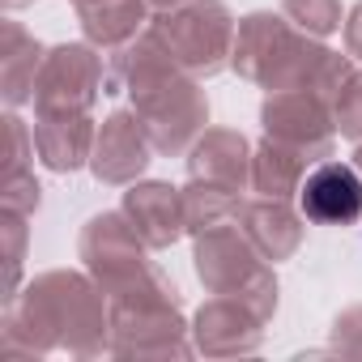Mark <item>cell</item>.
Listing matches in <instances>:
<instances>
[{
	"label": "cell",
	"instance_id": "e0dca14e",
	"mask_svg": "<svg viewBox=\"0 0 362 362\" xmlns=\"http://www.w3.org/2000/svg\"><path fill=\"white\" fill-rule=\"evenodd\" d=\"M94 136H98V119L90 111L35 115V149H39V162L52 175H73V170L90 166Z\"/></svg>",
	"mask_w": 362,
	"mask_h": 362
},
{
	"label": "cell",
	"instance_id": "8fae6325",
	"mask_svg": "<svg viewBox=\"0 0 362 362\" xmlns=\"http://www.w3.org/2000/svg\"><path fill=\"white\" fill-rule=\"evenodd\" d=\"M264 320L235 294H214L192 315V345L205 358H243L264 345Z\"/></svg>",
	"mask_w": 362,
	"mask_h": 362
},
{
	"label": "cell",
	"instance_id": "44dd1931",
	"mask_svg": "<svg viewBox=\"0 0 362 362\" xmlns=\"http://www.w3.org/2000/svg\"><path fill=\"white\" fill-rule=\"evenodd\" d=\"M239 201L243 192L235 188H222V184H205V179H188L184 184V222H188V235H205L222 222H235L239 214Z\"/></svg>",
	"mask_w": 362,
	"mask_h": 362
},
{
	"label": "cell",
	"instance_id": "f1b7e54d",
	"mask_svg": "<svg viewBox=\"0 0 362 362\" xmlns=\"http://www.w3.org/2000/svg\"><path fill=\"white\" fill-rule=\"evenodd\" d=\"M345 52L354 56V60H362V0H358V5L345 13Z\"/></svg>",
	"mask_w": 362,
	"mask_h": 362
},
{
	"label": "cell",
	"instance_id": "f546056e",
	"mask_svg": "<svg viewBox=\"0 0 362 362\" xmlns=\"http://www.w3.org/2000/svg\"><path fill=\"white\" fill-rule=\"evenodd\" d=\"M0 5H5V13H18V9H30L35 0H0Z\"/></svg>",
	"mask_w": 362,
	"mask_h": 362
},
{
	"label": "cell",
	"instance_id": "2e32d148",
	"mask_svg": "<svg viewBox=\"0 0 362 362\" xmlns=\"http://www.w3.org/2000/svg\"><path fill=\"white\" fill-rule=\"evenodd\" d=\"M170 73H184V69L175 64V56L162 43V35L153 30V22L136 39L107 52V94H128L132 98V94L149 90L153 81H162Z\"/></svg>",
	"mask_w": 362,
	"mask_h": 362
},
{
	"label": "cell",
	"instance_id": "5b68a950",
	"mask_svg": "<svg viewBox=\"0 0 362 362\" xmlns=\"http://www.w3.org/2000/svg\"><path fill=\"white\" fill-rule=\"evenodd\" d=\"M149 252H153V247L136 235V226L128 222L124 209H103V214H94V218L81 226V235H77V260H81V269L107 290V298L119 294V290H128L136 277H145V273L153 269Z\"/></svg>",
	"mask_w": 362,
	"mask_h": 362
},
{
	"label": "cell",
	"instance_id": "7a4b0ae2",
	"mask_svg": "<svg viewBox=\"0 0 362 362\" xmlns=\"http://www.w3.org/2000/svg\"><path fill=\"white\" fill-rule=\"evenodd\" d=\"M328 60H332V47H324V39L298 30L281 9L277 13L256 9V13L239 18L230 69L260 90H294V86L320 90Z\"/></svg>",
	"mask_w": 362,
	"mask_h": 362
},
{
	"label": "cell",
	"instance_id": "8992f818",
	"mask_svg": "<svg viewBox=\"0 0 362 362\" xmlns=\"http://www.w3.org/2000/svg\"><path fill=\"white\" fill-rule=\"evenodd\" d=\"M98 94H107V60L90 39L47 47V60L35 86V115L94 111Z\"/></svg>",
	"mask_w": 362,
	"mask_h": 362
},
{
	"label": "cell",
	"instance_id": "4316f807",
	"mask_svg": "<svg viewBox=\"0 0 362 362\" xmlns=\"http://www.w3.org/2000/svg\"><path fill=\"white\" fill-rule=\"evenodd\" d=\"M328 345L332 354H345V358H362V303L358 307H345L332 328H328Z\"/></svg>",
	"mask_w": 362,
	"mask_h": 362
},
{
	"label": "cell",
	"instance_id": "9c48e42d",
	"mask_svg": "<svg viewBox=\"0 0 362 362\" xmlns=\"http://www.w3.org/2000/svg\"><path fill=\"white\" fill-rule=\"evenodd\" d=\"M269 260L256 252V243L243 235L239 222H222L205 235L192 239V269H197V281L209 290V294H235L243 290Z\"/></svg>",
	"mask_w": 362,
	"mask_h": 362
},
{
	"label": "cell",
	"instance_id": "7402d4cb",
	"mask_svg": "<svg viewBox=\"0 0 362 362\" xmlns=\"http://www.w3.org/2000/svg\"><path fill=\"white\" fill-rule=\"evenodd\" d=\"M281 13H286L298 30H307V35H315V39H328V35H337V30L345 26L341 0H281Z\"/></svg>",
	"mask_w": 362,
	"mask_h": 362
},
{
	"label": "cell",
	"instance_id": "603a6c76",
	"mask_svg": "<svg viewBox=\"0 0 362 362\" xmlns=\"http://www.w3.org/2000/svg\"><path fill=\"white\" fill-rule=\"evenodd\" d=\"M30 218L18 209L0 214V243H5V269H9V286H5V303L22 290V260H26V243H30Z\"/></svg>",
	"mask_w": 362,
	"mask_h": 362
},
{
	"label": "cell",
	"instance_id": "d6a6232c",
	"mask_svg": "<svg viewBox=\"0 0 362 362\" xmlns=\"http://www.w3.org/2000/svg\"><path fill=\"white\" fill-rule=\"evenodd\" d=\"M69 5H73V9H86V5H94V0H69Z\"/></svg>",
	"mask_w": 362,
	"mask_h": 362
},
{
	"label": "cell",
	"instance_id": "ba28073f",
	"mask_svg": "<svg viewBox=\"0 0 362 362\" xmlns=\"http://www.w3.org/2000/svg\"><path fill=\"white\" fill-rule=\"evenodd\" d=\"M111 354L115 358H192V324L184 307H119L111 303Z\"/></svg>",
	"mask_w": 362,
	"mask_h": 362
},
{
	"label": "cell",
	"instance_id": "52a82bcc",
	"mask_svg": "<svg viewBox=\"0 0 362 362\" xmlns=\"http://www.w3.org/2000/svg\"><path fill=\"white\" fill-rule=\"evenodd\" d=\"M260 128L264 136L307 149L315 162L332 158V141H337V115H332V98H324L311 86H294V90H269V98L260 103Z\"/></svg>",
	"mask_w": 362,
	"mask_h": 362
},
{
	"label": "cell",
	"instance_id": "ffe728a7",
	"mask_svg": "<svg viewBox=\"0 0 362 362\" xmlns=\"http://www.w3.org/2000/svg\"><path fill=\"white\" fill-rule=\"evenodd\" d=\"M77 22H81V35L98 52H111V47L136 39L153 22V5L149 0H94V5L77 9Z\"/></svg>",
	"mask_w": 362,
	"mask_h": 362
},
{
	"label": "cell",
	"instance_id": "484cf974",
	"mask_svg": "<svg viewBox=\"0 0 362 362\" xmlns=\"http://www.w3.org/2000/svg\"><path fill=\"white\" fill-rule=\"evenodd\" d=\"M9 162H5V175H22V170H35V158H39V149H35V128L18 115V111H9Z\"/></svg>",
	"mask_w": 362,
	"mask_h": 362
},
{
	"label": "cell",
	"instance_id": "4dcf8cb0",
	"mask_svg": "<svg viewBox=\"0 0 362 362\" xmlns=\"http://www.w3.org/2000/svg\"><path fill=\"white\" fill-rule=\"evenodd\" d=\"M153 5V13H162V9H175V5H184V0H149Z\"/></svg>",
	"mask_w": 362,
	"mask_h": 362
},
{
	"label": "cell",
	"instance_id": "d6986e66",
	"mask_svg": "<svg viewBox=\"0 0 362 362\" xmlns=\"http://www.w3.org/2000/svg\"><path fill=\"white\" fill-rule=\"evenodd\" d=\"M311 166H315V158L307 149L260 136V145L252 153V192L256 197H277V201H298V188H303Z\"/></svg>",
	"mask_w": 362,
	"mask_h": 362
},
{
	"label": "cell",
	"instance_id": "ac0fdd59",
	"mask_svg": "<svg viewBox=\"0 0 362 362\" xmlns=\"http://www.w3.org/2000/svg\"><path fill=\"white\" fill-rule=\"evenodd\" d=\"M43 60H47V47L22 22L5 18V39H0V94H5L9 111L35 103V86H39Z\"/></svg>",
	"mask_w": 362,
	"mask_h": 362
},
{
	"label": "cell",
	"instance_id": "1f68e13d",
	"mask_svg": "<svg viewBox=\"0 0 362 362\" xmlns=\"http://www.w3.org/2000/svg\"><path fill=\"white\" fill-rule=\"evenodd\" d=\"M349 162H354V166L362 170V145H354V158H349Z\"/></svg>",
	"mask_w": 362,
	"mask_h": 362
},
{
	"label": "cell",
	"instance_id": "cb8c5ba5",
	"mask_svg": "<svg viewBox=\"0 0 362 362\" xmlns=\"http://www.w3.org/2000/svg\"><path fill=\"white\" fill-rule=\"evenodd\" d=\"M332 115H337V132L354 145H362V69L349 73V81L341 86V94L332 98Z\"/></svg>",
	"mask_w": 362,
	"mask_h": 362
},
{
	"label": "cell",
	"instance_id": "83f0119b",
	"mask_svg": "<svg viewBox=\"0 0 362 362\" xmlns=\"http://www.w3.org/2000/svg\"><path fill=\"white\" fill-rule=\"evenodd\" d=\"M5 209H18V214H26V218H35L39 214V205H43V188H39V179H35V170H22V175H5Z\"/></svg>",
	"mask_w": 362,
	"mask_h": 362
},
{
	"label": "cell",
	"instance_id": "4fadbf2b",
	"mask_svg": "<svg viewBox=\"0 0 362 362\" xmlns=\"http://www.w3.org/2000/svg\"><path fill=\"white\" fill-rule=\"evenodd\" d=\"M119 209L128 214V222L136 226V235L153 252H166V247H175L188 235L184 188H170V184H162V179H136V184H128Z\"/></svg>",
	"mask_w": 362,
	"mask_h": 362
},
{
	"label": "cell",
	"instance_id": "9a60e30c",
	"mask_svg": "<svg viewBox=\"0 0 362 362\" xmlns=\"http://www.w3.org/2000/svg\"><path fill=\"white\" fill-rule=\"evenodd\" d=\"M252 153L256 145L239 128H205L201 141L188 149V179L252 192Z\"/></svg>",
	"mask_w": 362,
	"mask_h": 362
},
{
	"label": "cell",
	"instance_id": "d4e9b609",
	"mask_svg": "<svg viewBox=\"0 0 362 362\" xmlns=\"http://www.w3.org/2000/svg\"><path fill=\"white\" fill-rule=\"evenodd\" d=\"M235 298H243L264 324H273V315H277V307H281V286H277V273H273V264H264L243 290H235Z\"/></svg>",
	"mask_w": 362,
	"mask_h": 362
},
{
	"label": "cell",
	"instance_id": "6da1fadb",
	"mask_svg": "<svg viewBox=\"0 0 362 362\" xmlns=\"http://www.w3.org/2000/svg\"><path fill=\"white\" fill-rule=\"evenodd\" d=\"M56 349L73 358L111 354V298L90 273L47 269L5 303L9 358H43Z\"/></svg>",
	"mask_w": 362,
	"mask_h": 362
},
{
	"label": "cell",
	"instance_id": "30bf717a",
	"mask_svg": "<svg viewBox=\"0 0 362 362\" xmlns=\"http://www.w3.org/2000/svg\"><path fill=\"white\" fill-rule=\"evenodd\" d=\"M153 141L141 124V115L128 107V111H111L103 124H98V136H94V153H90V175L107 188H128L149 170L153 162Z\"/></svg>",
	"mask_w": 362,
	"mask_h": 362
},
{
	"label": "cell",
	"instance_id": "5bb4252c",
	"mask_svg": "<svg viewBox=\"0 0 362 362\" xmlns=\"http://www.w3.org/2000/svg\"><path fill=\"white\" fill-rule=\"evenodd\" d=\"M235 222L243 226V235L256 243V252L273 264L294 260L307 235V218L294 201H277V197H247L239 201Z\"/></svg>",
	"mask_w": 362,
	"mask_h": 362
},
{
	"label": "cell",
	"instance_id": "277c9868",
	"mask_svg": "<svg viewBox=\"0 0 362 362\" xmlns=\"http://www.w3.org/2000/svg\"><path fill=\"white\" fill-rule=\"evenodd\" d=\"M132 111L141 115L153 149L162 158H188V149L209 128V94L197 77L170 73L149 90L132 94Z\"/></svg>",
	"mask_w": 362,
	"mask_h": 362
},
{
	"label": "cell",
	"instance_id": "3957f363",
	"mask_svg": "<svg viewBox=\"0 0 362 362\" xmlns=\"http://www.w3.org/2000/svg\"><path fill=\"white\" fill-rule=\"evenodd\" d=\"M153 30L170 47L175 64L197 81H209L222 69H230L239 22L226 9V0H184L175 9L153 13Z\"/></svg>",
	"mask_w": 362,
	"mask_h": 362
},
{
	"label": "cell",
	"instance_id": "7c38bea8",
	"mask_svg": "<svg viewBox=\"0 0 362 362\" xmlns=\"http://www.w3.org/2000/svg\"><path fill=\"white\" fill-rule=\"evenodd\" d=\"M298 209L311 226H358L362 222V170L341 158H324L307 170Z\"/></svg>",
	"mask_w": 362,
	"mask_h": 362
}]
</instances>
